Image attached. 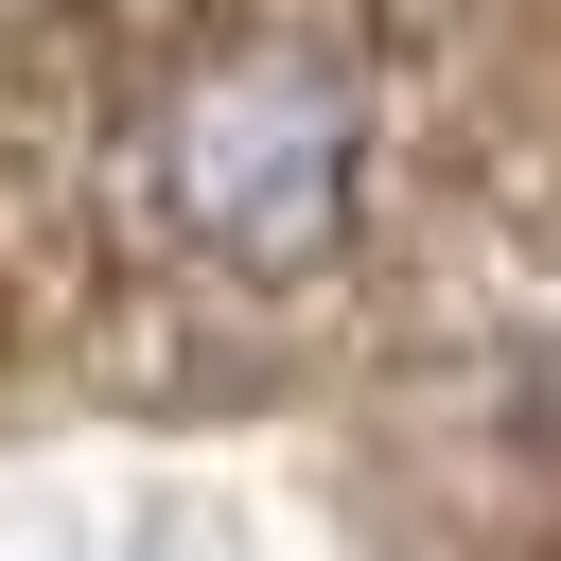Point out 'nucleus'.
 Returning a JSON list of instances; mask_svg holds the SVG:
<instances>
[{
    "instance_id": "f257e3e1",
    "label": "nucleus",
    "mask_w": 561,
    "mask_h": 561,
    "mask_svg": "<svg viewBox=\"0 0 561 561\" xmlns=\"http://www.w3.org/2000/svg\"><path fill=\"white\" fill-rule=\"evenodd\" d=\"M140 193L193 263L228 280H316L368 210V105L333 53H280V35H228L158 88L140 123Z\"/></svg>"
}]
</instances>
